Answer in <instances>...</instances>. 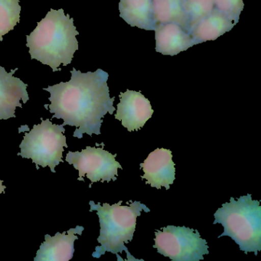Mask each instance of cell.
Segmentation results:
<instances>
[{"label":"cell","instance_id":"cell-1","mask_svg":"<svg viewBox=\"0 0 261 261\" xmlns=\"http://www.w3.org/2000/svg\"><path fill=\"white\" fill-rule=\"evenodd\" d=\"M71 80L44 88L50 93L51 105L45 108L54 114L53 118L62 119L66 125L75 126L73 137L82 139L84 134L100 135L103 117L114 114L115 97H110L106 71L82 73L73 68Z\"/></svg>","mask_w":261,"mask_h":261},{"label":"cell","instance_id":"cell-2","mask_svg":"<svg viewBox=\"0 0 261 261\" xmlns=\"http://www.w3.org/2000/svg\"><path fill=\"white\" fill-rule=\"evenodd\" d=\"M77 35L74 19L66 16L62 9H51L34 31L27 36V46L32 59L48 65L56 72L61 71L62 64L67 66L72 62L74 53L79 50Z\"/></svg>","mask_w":261,"mask_h":261},{"label":"cell","instance_id":"cell-3","mask_svg":"<svg viewBox=\"0 0 261 261\" xmlns=\"http://www.w3.org/2000/svg\"><path fill=\"white\" fill-rule=\"evenodd\" d=\"M122 203L123 201H120L113 205L105 203L101 206L100 203L90 201V212H97L100 226V236L97 238L100 246L96 247L93 257L100 258L106 252H111L117 256V260H124L119 253L125 251L127 254L126 260H139L131 255L125 244L134 238L137 218L142 212L148 213L150 210L140 201H130L128 206H122Z\"/></svg>","mask_w":261,"mask_h":261},{"label":"cell","instance_id":"cell-4","mask_svg":"<svg viewBox=\"0 0 261 261\" xmlns=\"http://www.w3.org/2000/svg\"><path fill=\"white\" fill-rule=\"evenodd\" d=\"M213 224H221L224 232L218 238L228 236L239 245L240 250L257 256L261 250V206L259 201L247 194L222 204L215 213Z\"/></svg>","mask_w":261,"mask_h":261},{"label":"cell","instance_id":"cell-5","mask_svg":"<svg viewBox=\"0 0 261 261\" xmlns=\"http://www.w3.org/2000/svg\"><path fill=\"white\" fill-rule=\"evenodd\" d=\"M41 120L40 124L34 125L32 130L25 133L18 155L32 159L37 169L39 166H49L55 173L56 166L64 162V147H68L66 137L63 134L65 129L62 125L53 124L48 119Z\"/></svg>","mask_w":261,"mask_h":261},{"label":"cell","instance_id":"cell-6","mask_svg":"<svg viewBox=\"0 0 261 261\" xmlns=\"http://www.w3.org/2000/svg\"><path fill=\"white\" fill-rule=\"evenodd\" d=\"M154 248L174 261H199L208 254L206 240L198 230L189 227L169 225L155 232Z\"/></svg>","mask_w":261,"mask_h":261},{"label":"cell","instance_id":"cell-7","mask_svg":"<svg viewBox=\"0 0 261 261\" xmlns=\"http://www.w3.org/2000/svg\"><path fill=\"white\" fill-rule=\"evenodd\" d=\"M102 147H91L81 152H68L66 161L73 165L74 169L79 171V181H85L84 177L87 176L91 181V185L97 181H116L118 175V169H123L120 163L116 160L117 154L113 155Z\"/></svg>","mask_w":261,"mask_h":261},{"label":"cell","instance_id":"cell-8","mask_svg":"<svg viewBox=\"0 0 261 261\" xmlns=\"http://www.w3.org/2000/svg\"><path fill=\"white\" fill-rule=\"evenodd\" d=\"M119 97L115 118L121 121L129 132L143 128L154 113L150 101L140 91L130 90L120 93Z\"/></svg>","mask_w":261,"mask_h":261},{"label":"cell","instance_id":"cell-9","mask_svg":"<svg viewBox=\"0 0 261 261\" xmlns=\"http://www.w3.org/2000/svg\"><path fill=\"white\" fill-rule=\"evenodd\" d=\"M146 179V184L157 189L166 188L170 189L175 179V164L172 161V151L170 149H156L149 154L147 158L140 164Z\"/></svg>","mask_w":261,"mask_h":261},{"label":"cell","instance_id":"cell-10","mask_svg":"<svg viewBox=\"0 0 261 261\" xmlns=\"http://www.w3.org/2000/svg\"><path fill=\"white\" fill-rule=\"evenodd\" d=\"M17 70L7 72L4 67L0 66V120L15 118L16 108H22L20 100L25 103L30 100L27 91L28 85L13 76Z\"/></svg>","mask_w":261,"mask_h":261},{"label":"cell","instance_id":"cell-11","mask_svg":"<svg viewBox=\"0 0 261 261\" xmlns=\"http://www.w3.org/2000/svg\"><path fill=\"white\" fill-rule=\"evenodd\" d=\"M85 227L77 225L75 228L61 233L58 232L54 237L45 235V242L41 244L36 253L35 261H68L72 259L74 252V241L82 235Z\"/></svg>","mask_w":261,"mask_h":261},{"label":"cell","instance_id":"cell-12","mask_svg":"<svg viewBox=\"0 0 261 261\" xmlns=\"http://www.w3.org/2000/svg\"><path fill=\"white\" fill-rule=\"evenodd\" d=\"M155 51L163 56H175L193 46L189 32L173 22L155 25Z\"/></svg>","mask_w":261,"mask_h":261},{"label":"cell","instance_id":"cell-13","mask_svg":"<svg viewBox=\"0 0 261 261\" xmlns=\"http://www.w3.org/2000/svg\"><path fill=\"white\" fill-rule=\"evenodd\" d=\"M235 24L224 13L215 7L207 17L200 21L189 31L194 45L216 40L224 33H228Z\"/></svg>","mask_w":261,"mask_h":261},{"label":"cell","instance_id":"cell-14","mask_svg":"<svg viewBox=\"0 0 261 261\" xmlns=\"http://www.w3.org/2000/svg\"><path fill=\"white\" fill-rule=\"evenodd\" d=\"M120 16L132 27L142 30H155L152 0H120Z\"/></svg>","mask_w":261,"mask_h":261},{"label":"cell","instance_id":"cell-15","mask_svg":"<svg viewBox=\"0 0 261 261\" xmlns=\"http://www.w3.org/2000/svg\"><path fill=\"white\" fill-rule=\"evenodd\" d=\"M185 0H152L155 25L173 22L189 32V18L184 10Z\"/></svg>","mask_w":261,"mask_h":261},{"label":"cell","instance_id":"cell-16","mask_svg":"<svg viewBox=\"0 0 261 261\" xmlns=\"http://www.w3.org/2000/svg\"><path fill=\"white\" fill-rule=\"evenodd\" d=\"M19 0H0V41L20 22Z\"/></svg>","mask_w":261,"mask_h":261},{"label":"cell","instance_id":"cell-17","mask_svg":"<svg viewBox=\"0 0 261 261\" xmlns=\"http://www.w3.org/2000/svg\"><path fill=\"white\" fill-rule=\"evenodd\" d=\"M215 7L214 0H185L184 10L189 18V31L210 15Z\"/></svg>","mask_w":261,"mask_h":261},{"label":"cell","instance_id":"cell-18","mask_svg":"<svg viewBox=\"0 0 261 261\" xmlns=\"http://www.w3.org/2000/svg\"><path fill=\"white\" fill-rule=\"evenodd\" d=\"M215 7L224 13L235 25L239 22L240 15L244 10L243 0H214Z\"/></svg>","mask_w":261,"mask_h":261},{"label":"cell","instance_id":"cell-19","mask_svg":"<svg viewBox=\"0 0 261 261\" xmlns=\"http://www.w3.org/2000/svg\"><path fill=\"white\" fill-rule=\"evenodd\" d=\"M3 182H4V181L0 180V194L4 193V190H5L6 188H7L5 186L3 185Z\"/></svg>","mask_w":261,"mask_h":261}]
</instances>
